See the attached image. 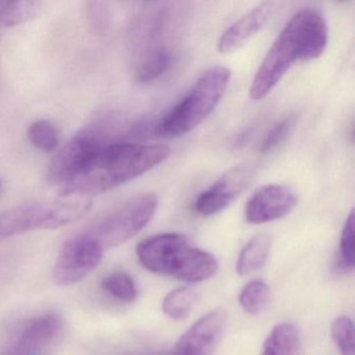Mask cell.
Returning a JSON list of instances; mask_svg holds the SVG:
<instances>
[{
  "instance_id": "obj_14",
  "label": "cell",
  "mask_w": 355,
  "mask_h": 355,
  "mask_svg": "<svg viewBox=\"0 0 355 355\" xmlns=\"http://www.w3.org/2000/svg\"><path fill=\"white\" fill-rule=\"evenodd\" d=\"M302 340L296 326L279 323L274 326L263 344L261 355H302Z\"/></svg>"
},
{
  "instance_id": "obj_1",
  "label": "cell",
  "mask_w": 355,
  "mask_h": 355,
  "mask_svg": "<svg viewBox=\"0 0 355 355\" xmlns=\"http://www.w3.org/2000/svg\"><path fill=\"white\" fill-rule=\"evenodd\" d=\"M328 42V26L317 10L304 9L295 14L274 41L251 83L250 97L265 98L295 62L321 57Z\"/></svg>"
},
{
  "instance_id": "obj_20",
  "label": "cell",
  "mask_w": 355,
  "mask_h": 355,
  "mask_svg": "<svg viewBox=\"0 0 355 355\" xmlns=\"http://www.w3.org/2000/svg\"><path fill=\"white\" fill-rule=\"evenodd\" d=\"M28 137V140L36 148L45 153H51L59 146V130L57 125L49 120H38L31 124Z\"/></svg>"
},
{
  "instance_id": "obj_11",
  "label": "cell",
  "mask_w": 355,
  "mask_h": 355,
  "mask_svg": "<svg viewBox=\"0 0 355 355\" xmlns=\"http://www.w3.org/2000/svg\"><path fill=\"white\" fill-rule=\"evenodd\" d=\"M296 194L284 184L261 187L245 207V218L251 224H263L282 219L296 207Z\"/></svg>"
},
{
  "instance_id": "obj_21",
  "label": "cell",
  "mask_w": 355,
  "mask_h": 355,
  "mask_svg": "<svg viewBox=\"0 0 355 355\" xmlns=\"http://www.w3.org/2000/svg\"><path fill=\"white\" fill-rule=\"evenodd\" d=\"M170 66V55L165 49H157L148 55L137 68V83L147 84L161 78Z\"/></svg>"
},
{
  "instance_id": "obj_12",
  "label": "cell",
  "mask_w": 355,
  "mask_h": 355,
  "mask_svg": "<svg viewBox=\"0 0 355 355\" xmlns=\"http://www.w3.org/2000/svg\"><path fill=\"white\" fill-rule=\"evenodd\" d=\"M63 318L58 313H45L28 321L18 334L16 348L22 352H37L51 346L64 329Z\"/></svg>"
},
{
  "instance_id": "obj_24",
  "label": "cell",
  "mask_w": 355,
  "mask_h": 355,
  "mask_svg": "<svg viewBox=\"0 0 355 355\" xmlns=\"http://www.w3.org/2000/svg\"><path fill=\"white\" fill-rule=\"evenodd\" d=\"M340 255L345 265L349 268L354 267V213L351 211L347 218L340 236Z\"/></svg>"
},
{
  "instance_id": "obj_16",
  "label": "cell",
  "mask_w": 355,
  "mask_h": 355,
  "mask_svg": "<svg viewBox=\"0 0 355 355\" xmlns=\"http://www.w3.org/2000/svg\"><path fill=\"white\" fill-rule=\"evenodd\" d=\"M42 3L37 0H16L0 3V24L7 28L19 26L40 13Z\"/></svg>"
},
{
  "instance_id": "obj_25",
  "label": "cell",
  "mask_w": 355,
  "mask_h": 355,
  "mask_svg": "<svg viewBox=\"0 0 355 355\" xmlns=\"http://www.w3.org/2000/svg\"><path fill=\"white\" fill-rule=\"evenodd\" d=\"M0 188H1V180H0Z\"/></svg>"
},
{
  "instance_id": "obj_3",
  "label": "cell",
  "mask_w": 355,
  "mask_h": 355,
  "mask_svg": "<svg viewBox=\"0 0 355 355\" xmlns=\"http://www.w3.org/2000/svg\"><path fill=\"white\" fill-rule=\"evenodd\" d=\"M137 255L148 271L189 284L209 279L219 267L215 255L192 246L188 239L180 234H162L145 239L137 246Z\"/></svg>"
},
{
  "instance_id": "obj_2",
  "label": "cell",
  "mask_w": 355,
  "mask_h": 355,
  "mask_svg": "<svg viewBox=\"0 0 355 355\" xmlns=\"http://www.w3.org/2000/svg\"><path fill=\"white\" fill-rule=\"evenodd\" d=\"M170 155L166 145L114 143L103 146L62 197H90L113 190L148 172Z\"/></svg>"
},
{
  "instance_id": "obj_13",
  "label": "cell",
  "mask_w": 355,
  "mask_h": 355,
  "mask_svg": "<svg viewBox=\"0 0 355 355\" xmlns=\"http://www.w3.org/2000/svg\"><path fill=\"white\" fill-rule=\"evenodd\" d=\"M273 3L266 1L253 8L246 15L232 24L218 40V51L232 53L242 47L251 37L265 26L271 15Z\"/></svg>"
},
{
  "instance_id": "obj_19",
  "label": "cell",
  "mask_w": 355,
  "mask_h": 355,
  "mask_svg": "<svg viewBox=\"0 0 355 355\" xmlns=\"http://www.w3.org/2000/svg\"><path fill=\"white\" fill-rule=\"evenodd\" d=\"M101 288L107 294L124 303L134 302L138 295L134 279L124 272H115L103 278Z\"/></svg>"
},
{
  "instance_id": "obj_18",
  "label": "cell",
  "mask_w": 355,
  "mask_h": 355,
  "mask_svg": "<svg viewBox=\"0 0 355 355\" xmlns=\"http://www.w3.org/2000/svg\"><path fill=\"white\" fill-rule=\"evenodd\" d=\"M271 297L269 286L263 280L248 282L241 292L240 303L243 309L251 315H257L267 307Z\"/></svg>"
},
{
  "instance_id": "obj_22",
  "label": "cell",
  "mask_w": 355,
  "mask_h": 355,
  "mask_svg": "<svg viewBox=\"0 0 355 355\" xmlns=\"http://www.w3.org/2000/svg\"><path fill=\"white\" fill-rule=\"evenodd\" d=\"M331 336L340 355H354V327L347 315L336 318L331 325Z\"/></svg>"
},
{
  "instance_id": "obj_6",
  "label": "cell",
  "mask_w": 355,
  "mask_h": 355,
  "mask_svg": "<svg viewBox=\"0 0 355 355\" xmlns=\"http://www.w3.org/2000/svg\"><path fill=\"white\" fill-rule=\"evenodd\" d=\"M157 205L159 199L155 195H141L110 214L91 232L105 250L120 246L137 236L151 221Z\"/></svg>"
},
{
  "instance_id": "obj_9",
  "label": "cell",
  "mask_w": 355,
  "mask_h": 355,
  "mask_svg": "<svg viewBox=\"0 0 355 355\" xmlns=\"http://www.w3.org/2000/svg\"><path fill=\"white\" fill-rule=\"evenodd\" d=\"M223 309H215L197 320L178 338L172 355H211L227 326Z\"/></svg>"
},
{
  "instance_id": "obj_23",
  "label": "cell",
  "mask_w": 355,
  "mask_h": 355,
  "mask_svg": "<svg viewBox=\"0 0 355 355\" xmlns=\"http://www.w3.org/2000/svg\"><path fill=\"white\" fill-rule=\"evenodd\" d=\"M295 122H296V119L294 116H291V117L286 118L275 124L261 142V153H268L279 146V144H282L292 132Z\"/></svg>"
},
{
  "instance_id": "obj_4",
  "label": "cell",
  "mask_w": 355,
  "mask_h": 355,
  "mask_svg": "<svg viewBox=\"0 0 355 355\" xmlns=\"http://www.w3.org/2000/svg\"><path fill=\"white\" fill-rule=\"evenodd\" d=\"M230 76V69L223 66L207 70L187 96L159 123V134L165 138H176L200 125L221 101Z\"/></svg>"
},
{
  "instance_id": "obj_17",
  "label": "cell",
  "mask_w": 355,
  "mask_h": 355,
  "mask_svg": "<svg viewBox=\"0 0 355 355\" xmlns=\"http://www.w3.org/2000/svg\"><path fill=\"white\" fill-rule=\"evenodd\" d=\"M197 300L194 288L182 286L166 295L162 309L170 319L182 320L188 317Z\"/></svg>"
},
{
  "instance_id": "obj_5",
  "label": "cell",
  "mask_w": 355,
  "mask_h": 355,
  "mask_svg": "<svg viewBox=\"0 0 355 355\" xmlns=\"http://www.w3.org/2000/svg\"><path fill=\"white\" fill-rule=\"evenodd\" d=\"M55 203H26L0 215V236H12L35 230H57L86 215L90 201L70 196Z\"/></svg>"
},
{
  "instance_id": "obj_10",
  "label": "cell",
  "mask_w": 355,
  "mask_h": 355,
  "mask_svg": "<svg viewBox=\"0 0 355 355\" xmlns=\"http://www.w3.org/2000/svg\"><path fill=\"white\" fill-rule=\"evenodd\" d=\"M252 176L248 166L232 168L197 198L195 211L203 217L217 215L248 188Z\"/></svg>"
},
{
  "instance_id": "obj_7",
  "label": "cell",
  "mask_w": 355,
  "mask_h": 355,
  "mask_svg": "<svg viewBox=\"0 0 355 355\" xmlns=\"http://www.w3.org/2000/svg\"><path fill=\"white\" fill-rule=\"evenodd\" d=\"M105 145L103 132L96 126L78 132L58 153L49 165V182L60 187L61 191L67 188Z\"/></svg>"
},
{
  "instance_id": "obj_8",
  "label": "cell",
  "mask_w": 355,
  "mask_h": 355,
  "mask_svg": "<svg viewBox=\"0 0 355 355\" xmlns=\"http://www.w3.org/2000/svg\"><path fill=\"white\" fill-rule=\"evenodd\" d=\"M103 247L92 232L78 234L66 241L53 268V280L70 286L84 279L103 259Z\"/></svg>"
},
{
  "instance_id": "obj_15",
  "label": "cell",
  "mask_w": 355,
  "mask_h": 355,
  "mask_svg": "<svg viewBox=\"0 0 355 355\" xmlns=\"http://www.w3.org/2000/svg\"><path fill=\"white\" fill-rule=\"evenodd\" d=\"M271 236L266 234L253 236L239 254L236 271L239 275L247 276L261 269L271 250Z\"/></svg>"
}]
</instances>
